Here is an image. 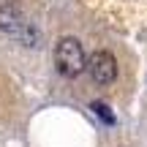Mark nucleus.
Masks as SVG:
<instances>
[{
    "instance_id": "f257e3e1",
    "label": "nucleus",
    "mask_w": 147,
    "mask_h": 147,
    "mask_svg": "<svg viewBox=\"0 0 147 147\" xmlns=\"http://www.w3.org/2000/svg\"><path fill=\"white\" fill-rule=\"evenodd\" d=\"M55 65H57V71L65 79L79 76V74L87 68V57H84V49L79 44V38L65 36V38L57 41V47H55Z\"/></svg>"
},
{
    "instance_id": "f03ea898",
    "label": "nucleus",
    "mask_w": 147,
    "mask_h": 147,
    "mask_svg": "<svg viewBox=\"0 0 147 147\" xmlns=\"http://www.w3.org/2000/svg\"><path fill=\"white\" fill-rule=\"evenodd\" d=\"M87 71L95 84H112L117 79V60L106 49H95L87 60Z\"/></svg>"
},
{
    "instance_id": "7ed1b4c3",
    "label": "nucleus",
    "mask_w": 147,
    "mask_h": 147,
    "mask_svg": "<svg viewBox=\"0 0 147 147\" xmlns=\"http://www.w3.org/2000/svg\"><path fill=\"white\" fill-rule=\"evenodd\" d=\"M90 109H93L95 115H98L101 120L106 123V125H115V123H117V117H115V112H112L109 106L104 104V101H93V104H90Z\"/></svg>"
}]
</instances>
